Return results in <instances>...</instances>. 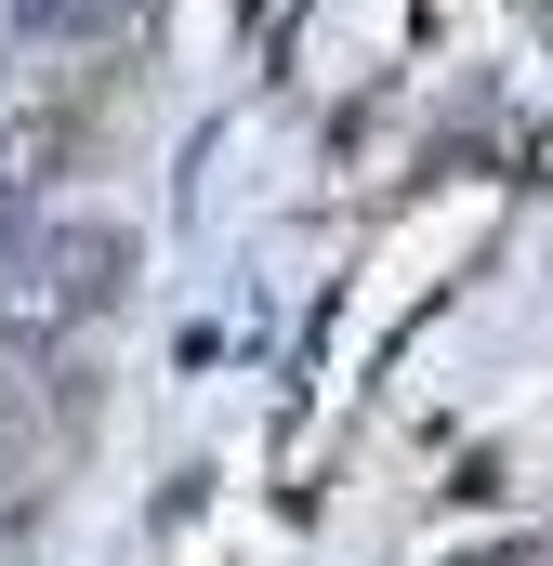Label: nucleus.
<instances>
[{
	"mask_svg": "<svg viewBox=\"0 0 553 566\" xmlns=\"http://www.w3.org/2000/svg\"><path fill=\"white\" fill-rule=\"evenodd\" d=\"M27 13V40H119L145 0H13Z\"/></svg>",
	"mask_w": 553,
	"mask_h": 566,
	"instance_id": "2",
	"label": "nucleus"
},
{
	"mask_svg": "<svg viewBox=\"0 0 553 566\" xmlns=\"http://www.w3.org/2000/svg\"><path fill=\"white\" fill-rule=\"evenodd\" d=\"M119 264H133V238H119V224L40 238L27 264H0V329H13V343H53V329L106 316V303H119Z\"/></svg>",
	"mask_w": 553,
	"mask_h": 566,
	"instance_id": "1",
	"label": "nucleus"
}]
</instances>
